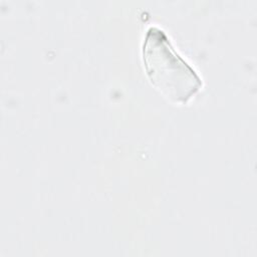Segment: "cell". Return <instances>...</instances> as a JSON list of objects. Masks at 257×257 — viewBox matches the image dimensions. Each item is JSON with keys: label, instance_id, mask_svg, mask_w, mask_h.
<instances>
[{"label": "cell", "instance_id": "6da1fadb", "mask_svg": "<svg viewBox=\"0 0 257 257\" xmlns=\"http://www.w3.org/2000/svg\"><path fill=\"white\" fill-rule=\"evenodd\" d=\"M143 59L153 85L173 103H185L201 87L194 69L173 49L165 32L157 27L147 31Z\"/></svg>", "mask_w": 257, "mask_h": 257}]
</instances>
